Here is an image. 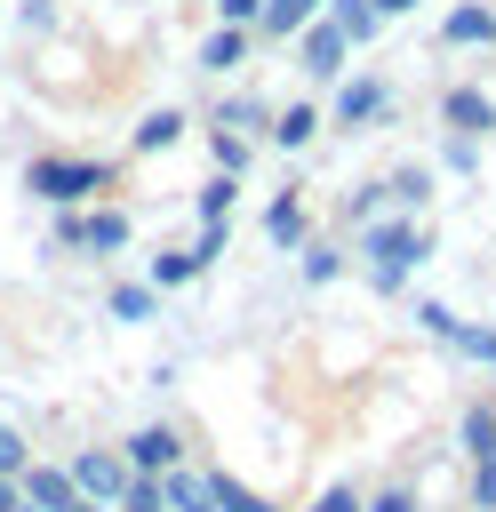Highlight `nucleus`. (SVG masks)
Instances as JSON below:
<instances>
[{"label": "nucleus", "mask_w": 496, "mask_h": 512, "mask_svg": "<svg viewBox=\"0 0 496 512\" xmlns=\"http://www.w3.org/2000/svg\"><path fill=\"white\" fill-rule=\"evenodd\" d=\"M448 344H456L464 360H480V368H496V328H480V320H456V328H448Z\"/></svg>", "instance_id": "28"}, {"label": "nucleus", "mask_w": 496, "mask_h": 512, "mask_svg": "<svg viewBox=\"0 0 496 512\" xmlns=\"http://www.w3.org/2000/svg\"><path fill=\"white\" fill-rule=\"evenodd\" d=\"M416 320H424L440 344H448V328H456V312H448V304H416Z\"/></svg>", "instance_id": "38"}, {"label": "nucleus", "mask_w": 496, "mask_h": 512, "mask_svg": "<svg viewBox=\"0 0 496 512\" xmlns=\"http://www.w3.org/2000/svg\"><path fill=\"white\" fill-rule=\"evenodd\" d=\"M216 8V24H240V32H256V16H264V0H208Z\"/></svg>", "instance_id": "36"}, {"label": "nucleus", "mask_w": 496, "mask_h": 512, "mask_svg": "<svg viewBox=\"0 0 496 512\" xmlns=\"http://www.w3.org/2000/svg\"><path fill=\"white\" fill-rule=\"evenodd\" d=\"M144 280H152V288H184V280H200V256H192V248H160Z\"/></svg>", "instance_id": "27"}, {"label": "nucleus", "mask_w": 496, "mask_h": 512, "mask_svg": "<svg viewBox=\"0 0 496 512\" xmlns=\"http://www.w3.org/2000/svg\"><path fill=\"white\" fill-rule=\"evenodd\" d=\"M232 200H240V176H208V184L192 192V216H200V224H224Z\"/></svg>", "instance_id": "24"}, {"label": "nucleus", "mask_w": 496, "mask_h": 512, "mask_svg": "<svg viewBox=\"0 0 496 512\" xmlns=\"http://www.w3.org/2000/svg\"><path fill=\"white\" fill-rule=\"evenodd\" d=\"M112 512H168V504H160V480H144V472H128V496H120Z\"/></svg>", "instance_id": "32"}, {"label": "nucleus", "mask_w": 496, "mask_h": 512, "mask_svg": "<svg viewBox=\"0 0 496 512\" xmlns=\"http://www.w3.org/2000/svg\"><path fill=\"white\" fill-rule=\"evenodd\" d=\"M104 312H112L120 328H152V320H160V288H152V280H112Z\"/></svg>", "instance_id": "15"}, {"label": "nucleus", "mask_w": 496, "mask_h": 512, "mask_svg": "<svg viewBox=\"0 0 496 512\" xmlns=\"http://www.w3.org/2000/svg\"><path fill=\"white\" fill-rule=\"evenodd\" d=\"M464 504H472V512H496V456H488V464H472V480H464Z\"/></svg>", "instance_id": "31"}, {"label": "nucleus", "mask_w": 496, "mask_h": 512, "mask_svg": "<svg viewBox=\"0 0 496 512\" xmlns=\"http://www.w3.org/2000/svg\"><path fill=\"white\" fill-rule=\"evenodd\" d=\"M184 128H192V120H184L176 104H160V112H144V120H136L128 152H136V160H152V152H176V144H184Z\"/></svg>", "instance_id": "14"}, {"label": "nucleus", "mask_w": 496, "mask_h": 512, "mask_svg": "<svg viewBox=\"0 0 496 512\" xmlns=\"http://www.w3.org/2000/svg\"><path fill=\"white\" fill-rule=\"evenodd\" d=\"M160 504L168 512H216V488L200 464H176V472H160Z\"/></svg>", "instance_id": "16"}, {"label": "nucleus", "mask_w": 496, "mask_h": 512, "mask_svg": "<svg viewBox=\"0 0 496 512\" xmlns=\"http://www.w3.org/2000/svg\"><path fill=\"white\" fill-rule=\"evenodd\" d=\"M360 512H424V496H416L408 480H384L376 496H360Z\"/></svg>", "instance_id": "30"}, {"label": "nucleus", "mask_w": 496, "mask_h": 512, "mask_svg": "<svg viewBox=\"0 0 496 512\" xmlns=\"http://www.w3.org/2000/svg\"><path fill=\"white\" fill-rule=\"evenodd\" d=\"M16 488H24V512H80L88 496L72 488V472L64 464H24L16 472Z\"/></svg>", "instance_id": "8"}, {"label": "nucleus", "mask_w": 496, "mask_h": 512, "mask_svg": "<svg viewBox=\"0 0 496 512\" xmlns=\"http://www.w3.org/2000/svg\"><path fill=\"white\" fill-rule=\"evenodd\" d=\"M48 240H56L64 256H88V208H56V224H48Z\"/></svg>", "instance_id": "29"}, {"label": "nucleus", "mask_w": 496, "mask_h": 512, "mask_svg": "<svg viewBox=\"0 0 496 512\" xmlns=\"http://www.w3.org/2000/svg\"><path fill=\"white\" fill-rule=\"evenodd\" d=\"M120 464H128V472H144V480H160V472L192 464V448H184V432H176V424H136V432L120 440Z\"/></svg>", "instance_id": "4"}, {"label": "nucleus", "mask_w": 496, "mask_h": 512, "mask_svg": "<svg viewBox=\"0 0 496 512\" xmlns=\"http://www.w3.org/2000/svg\"><path fill=\"white\" fill-rule=\"evenodd\" d=\"M304 512H360V488H344V480H328V488H320V496H312Z\"/></svg>", "instance_id": "37"}, {"label": "nucleus", "mask_w": 496, "mask_h": 512, "mask_svg": "<svg viewBox=\"0 0 496 512\" xmlns=\"http://www.w3.org/2000/svg\"><path fill=\"white\" fill-rule=\"evenodd\" d=\"M208 136V160H216V176H240L248 160H256V144L248 136H232V128H200Z\"/></svg>", "instance_id": "23"}, {"label": "nucleus", "mask_w": 496, "mask_h": 512, "mask_svg": "<svg viewBox=\"0 0 496 512\" xmlns=\"http://www.w3.org/2000/svg\"><path fill=\"white\" fill-rule=\"evenodd\" d=\"M248 56H256V32H240V24H216L200 40V72H240Z\"/></svg>", "instance_id": "17"}, {"label": "nucleus", "mask_w": 496, "mask_h": 512, "mask_svg": "<svg viewBox=\"0 0 496 512\" xmlns=\"http://www.w3.org/2000/svg\"><path fill=\"white\" fill-rule=\"evenodd\" d=\"M376 216H392V184H384V176L344 192V224H376Z\"/></svg>", "instance_id": "25"}, {"label": "nucleus", "mask_w": 496, "mask_h": 512, "mask_svg": "<svg viewBox=\"0 0 496 512\" xmlns=\"http://www.w3.org/2000/svg\"><path fill=\"white\" fill-rule=\"evenodd\" d=\"M488 128H496V96H488V88H472V80L440 88V136H464V144H480Z\"/></svg>", "instance_id": "6"}, {"label": "nucleus", "mask_w": 496, "mask_h": 512, "mask_svg": "<svg viewBox=\"0 0 496 512\" xmlns=\"http://www.w3.org/2000/svg\"><path fill=\"white\" fill-rule=\"evenodd\" d=\"M384 184H392V208H408V216L432 200V168H416V160H408V168H392Z\"/></svg>", "instance_id": "26"}, {"label": "nucleus", "mask_w": 496, "mask_h": 512, "mask_svg": "<svg viewBox=\"0 0 496 512\" xmlns=\"http://www.w3.org/2000/svg\"><path fill=\"white\" fill-rule=\"evenodd\" d=\"M128 248V216L104 200V208H88V256H120Z\"/></svg>", "instance_id": "22"}, {"label": "nucleus", "mask_w": 496, "mask_h": 512, "mask_svg": "<svg viewBox=\"0 0 496 512\" xmlns=\"http://www.w3.org/2000/svg\"><path fill=\"white\" fill-rule=\"evenodd\" d=\"M24 464H32V440H24V432H16V424H0V472H8V480H16V472H24Z\"/></svg>", "instance_id": "33"}, {"label": "nucleus", "mask_w": 496, "mask_h": 512, "mask_svg": "<svg viewBox=\"0 0 496 512\" xmlns=\"http://www.w3.org/2000/svg\"><path fill=\"white\" fill-rule=\"evenodd\" d=\"M120 184V160H96V152H32L24 160V192L40 208H88Z\"/></svg>", "instance_id": "1"}, {"label": "nucleus", "mask_w": 496, "mask_h": 512, "mask_svg": "<svg viewBox=\"0 0 496 512\" xmlns=\"http://www.w3.org/2000/svg\"><path fill=\"white\" fill-rule=\"evenodd\" d=\"M456 448H464V464H488L496 456V400L488 392L456 408Z\"/></svg>", "instance_id": "11"}, {"label": "nucleus", "mask_w": 496, "mask_h": 512, "mask_svg": "<svg viewBox=\"0 0 496 512\" xmlns=\"http://www.w3.org/2000/svg\"><path fill=\"white\" fill-rule=\"evenodd\" d=\"M296 272H304V280H312V288H328V280H344V272H352V264H344V248H336V240H328V232H312V240H304V248H296Z\"/></svg>", "instance_id": "19"}, {"label": "nucleus", "mask_w": 496, "mask_h": 512, "mask_svg": "<svg viewBox=\"0 0 496 512\" xmlns=\"http://www.w3.org/2000/svg\"><path fill=\"white\" fill-rule=\"evenodd\" d=\"M440 40H448V48H496V8H488V0H456V8L440 16Z\"/></svg>", "instance_id": "10"}, {"label": "nucleus", "mask_w": 496, "mask_h": 512, "mask_svg": "<svg viewBox=\"0 0 496 512\" xmlns=\"http://www.w3.org/2000/svg\"><path fill=\"white\" fill-rule=\"evenodd\" d=\"M376 16H384V24H400V16H416V0H376Z\"/></svg>", "instance_id": "40"}, {"label": "nucleus", "mask_w": 496, "mask_h": 512, "mask_svg": "<svg viewBox=\"0 0 496 512\" xmlns=\"http://www.w3.org/2000/svg\"><path fill=\"white\" fill-rule=\"evenodd\" d=\"M208 488H216V512H280L272 496H256L248 480H232L224 464H208Z\"/></svg>", "instance_id": "21"}, {"label": "nucleus", "mask_w": 496, "mask_h": 512, "mask_svg": "<svg viewBox=\"0 0 496 512\" xmlns=\"http://www.w3.org/2000/svg\"><path fill=\"white\" fill-rule=\"evenodd\" d=\"M320 16H328V24H336V32L352 40V48H368V40L384 32V16H376V0H328Z\"/></svg>", "instance_id": "20"}, {"label": "nucleus", "mask_w": 496, "mask_h": 512, "mask_svg": "<svg viewBox=\"0 0 496 512\" xmlns=\"http://www.w3.org/2000/svg\"><path fill=\"white\" fill-rule=\"evenodd\" d=\"M224 248H232V224H200V240H192V256H200V272H208V264H216Z\"/></svg>", "instance_id": "35"}, {"label": "nucleus", "mask_w": 496, "mask_h": 512, "mask_svg": "<svg viewBox=\"0 0 496 512\" xmlns=\"http://www.w3.org/2000/svg\"><path fill=\"white\" fill-rule=\"evenodd\" d=\"M360 256H368V288H376V296H400L408 272L432 256V232H424L408 208H392V216L360 224Z\"/></svg>", "instance_id": "2"}, {"label": "nucleus", "mask_w": 496, "mask_h": 512, "mask_svg": "<svg viewBox=\"0 0 496 512\" xmlns=\"http://www.w3.org/2000/svg\"><path fill=\"white\" fill-rule=\"evenodd\" d=\"M264 240H272V248H304V240H312L304 192H272V200H264Z\"/></svg>", "instance_id": "12"}, {"label": "nucleus", "mask_w": 496, "mask_h": 512, "mask_svg": "<svg viewBox=\"0 0 496 512\" xmlns=\"http://www.w3.org/2000/svg\"><path fill=\"white\" fill-rule=\"evenodd\" d=\"M200 128H232V136H248V144H264V128H272V104L264 96H224Z\"/></svg>", "instance_id": "13"}, {"label": "nucleus", "mask_w": 496, "mask_h": 512, "mask_svg": "<svg viewBox=\"0 0 496 512\" xmlns=\"http://www.w3.org/2000/svg\"><path fill=\"white\" fill-rule=\"evenodd\" d=\"M440 168L472 176V168H480V144H464V136H440Z\"/></svg>", "instance_id": "34"}, {"label": "nucleus", "mask_w": 496, "mask_h": 512, "mask_svg": "<svg viewBox=\"0 0 496 512\" xmlns=\"http://www.w3.org/2000/svg\"><path fill=\"white\" fill-rule=\"evenodd\" d=\"M288 48H296L304 80H344V56H352V40H344V32L328 24V16H312V24H304V32L288 40Z\"/></svg>", "instance_id": "7"}, {"label": "nucleus", "mask_w": 496, "mask_h": 512, "mask_svg": "<svg viewBox=\"0 0 496 512\" xmlns=\"http://www.w3.org/2000/svg\"><path fill=\"white\" fill-rule=\"evenodd\" d=\"M320 8H328V0H264V16H256V48H264V40H296Z\"/></svg>", "instance_id": "18"}, {"label": "nucleus", "mask_w": 496, "mask_h": 512, "mask_svg": "<svg viewBox=\"0 0 496 512\" xmlns=\"http://www.w3.org/2000/svg\"><path fill=\"white\" fill-rule=\"evenodd\" d=\"M320 128H328V112H320L312 96H296V104H280V112H272V128H264V144H272V152H304V144H312Z\"/></svg>", "instance_id": "9"}, {"label": "nucleus", "mask_w": 496, "mask_h": 512, "mask_svg": "<svg viewBox=\"0 0 496 512\" xmlns=\"http://www.w3.org/2000/svg\"><path fill=\"white\" fill-rule=\"evenodd\" d=\"M0 512H24V488H16L8 472H0Z\"/></svg>", "instance_id": "41"}, {"label": "nucleus", "mask_w": 496, "mask_h": 512, "mask_svg": "<svg viewBox=\"0 0 496 512\" xmlns=\"http://www.w3.org/2000/svg\"><path fill=\"white\" fill-rule=\"evenodd\" d=\"M72 488L88 496V504H120L128 496V464H120V448H72Z\"/></svg>", "instance_id": "5"}, {"label": "nucleus", "mask_w": 496, "mask_h": 512, "mask_svg": "<svg viewBox=\"0 0 496 512\" xmlns=\"http://www.w3.org/2000/svg\"><path fill=\"white\" fill-rule=\"evenodd\" d=\"M16 24H24V32H48V24H56V0H24V16H16Z\"/></svg>", "instance_id": "39"}, {"label": "nucleus", "mask_w": 496, "mask_h": 512, "mask_svg": "<svg viewBox=\"0 0 496 512\" xmlns=\"http://www.w3.org/2000/svg\"><path fill=\"white\" fill-rule=\"evenodd\" d=\"M384 120H392V80L384 72H344L336 96H328V128L360 136V128H384Z\"/></svg>", "instance_id": "3"}]
</instances>
